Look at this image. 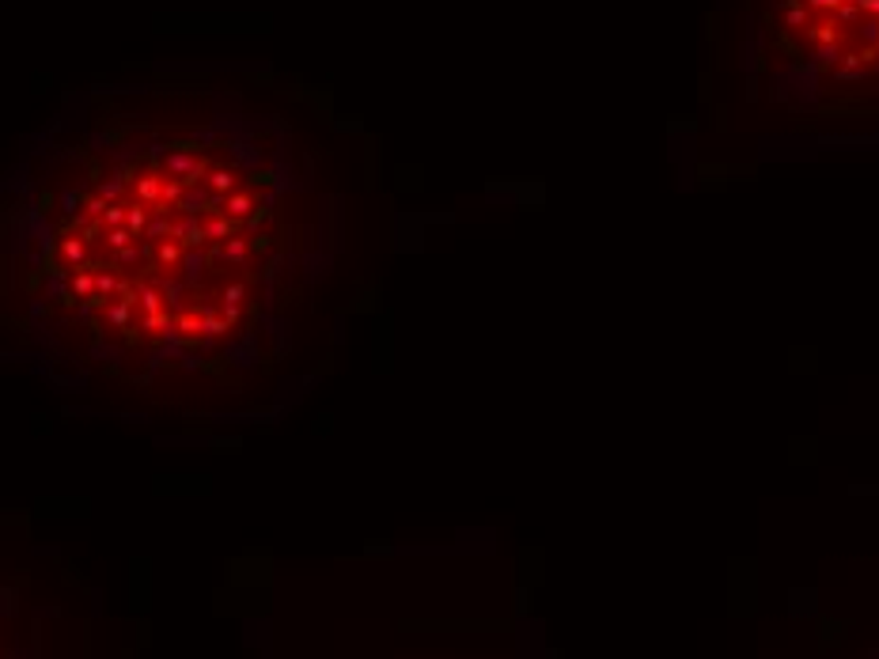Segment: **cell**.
I'll return each instance as SVG.
<instances>
[{
    "label": "cell",
    "instance_id": "6da1fadb",
    "mask_svg": "<svg viewBox=\"0 0 879 659\" xmlns=\"http://www.w3.org/2000/svg\"><path fill=\"white\" fill-rule=\"evenodd\" d=\"M4 190L0 299L46 383L183 417L281 390L334 247L284 114L212 83L95 88Z\"/></svg>",
    "mask_w": 879,
    "mask_h": 659
},
{
    "label": "cell",
    "instance_id": "7a4b0ae2",
    "mask_svg": "<svg viewBox=\"0 0 879 659\" xmlns=\"http://www.w3.org/2000/svg\"><path fill=\"white\" fill-rule=\"evenodd\" d=\"M781 53L830 88H879V0H773Z\"/></svg>",
    "mask_w": 879,
    "mask_h": 659
},
{
    "label": "cell",
    "instance_id": "3957f363",
    "mask_svg": "<svg viewBox=\"0 0 879 659\" xmlns=\"http://www.w3.org/2000/svg\"><path fill=\"white\" fill-rule=\"evenodd\" d=\"M0 659H34L31 633L23 626V603L4 583H0Z\"/></svg>",
    "mask_w": 879,
    "mask_h": 659
}]
</instances>
